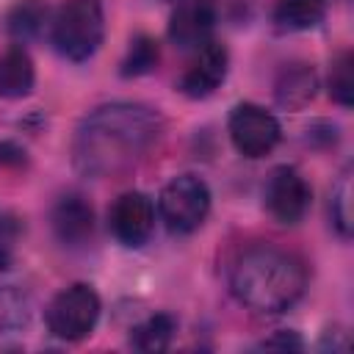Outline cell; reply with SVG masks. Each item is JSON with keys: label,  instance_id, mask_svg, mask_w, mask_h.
Returning <instances> with one entry per match:
<instances>
[{"label": "cell", "instance_id": "obj_1", "mask_svg": "<svg viewBox=\"0 0 354 354\" xmlns=\"http://www.w3.org/2000/svg\"><path fill=\"white\" fill-rule=\"evenodd\" d=\"M163 113L147 102L116 100L88 111L72 138V166L91 180L133 171L163 138Z\"/></svg>", "mask_w": 354, "mask_h": 354}, {"label": "cell", "instance_id": "obj_2", "mask_svg": "<svg viewBox=\"0 0 354 354\" xmlns=\"http://www.w3.org/2000/svg\"><path fill=\"white\" fill-rule=\"evenodd\" d=\"M232 296L257 315L288 313L307 290L301 257L274 243H254L238 254L230 271Z\"/></svg>", "mask_w": 354, "mask_h": 354}, {"label": "cell", "instance_id": "obj_3", "mask_svg": "<svg viewBox=\"0 0 354 354\" xmlns=\"http://www.w3.org/2000/svg\"><path fill=\"white\" fill-rule=\"evenodd\" d=\"M50 39L58 55L72 64L88 61L105 39V11L100 0H64L50 19Z\"/></svg>", "mask_w": 354, "mask_h": 354}, {"label": "cell", "instance_id": "obj_4", "mask_svg": "<svg viewBox=\"0 0 354 354\" xmlns=\"http://www.w3.org/2000/svg\"><path fill=\"white\" fill-rule=\"evenodd\" d=\"M100 315H102L100 293L86 282H75L50 299V304L44 307V326L53 337L64 343H77L97 329Z\"/></svg>", "mask_w": 354, "mask_h": 354}, {"label": "cell", "instance_id": "obj_5", "mask_svg": "<svg viewBox=\"0 0 354 354\" xmlns=\"http://www.w3.org/2000/svg\"><path fill=\"white\" fill-rule=\"evenodd\" d=\"M213 205L210 185L199 174H174L158 194V216L174 235L196 232Z\"/></svg>", "mask_w": 354, "mask_h": 354}, {"label": "cell", "instance_id": "obj_6", "mask_svg": "<svg viewBox=\"0 0 354 354\" xmlns=\"http://www.w3.org/2000/svg\"><path fill=\"white\" fill-rule=\"evenodd\" d=\"M227 133H230L232 147L243 158L257 160V158L268 155L279 144L282 124L263 105H257V102H238V105H232V111L227 116Z\"/></svg>", "mask_w": 354, "mask_h": 354}, {"label": "cell", "instance_id": "obj_7", "mask_svg": "<svg viewBox=\"0 0 354 354\" xmlns=\"http://www.w3.org/2000/svg\"><path fill=\"white\" fill-rule=\"evenodd\" d=\"M263 205L268 216L279 224H299L310 205H313V188L293 166H277L266 177L263 185Z\"/></svg>", "mask_w": 354, "mask_h": 354}, {"label": "cell", "instance_id": "obj_8", "mask_svg": "<svg viewBox=\"0 0 354 354\" xmlns=\"http://www.w3.org/2000/svg\"><path fill=\"white\" fill-rule=\"evenodd\" d=\"M108 230L127 249L144 246L155 230V202L141 191L119 194L108 210Z\"/></svg>", "mask_w": 354, "mask_h": 354}, {"label": "cell", "instance_id": "obj_9", "mask_svg": "<svg viewBox=\"0 0 354 354\" xmlns=\"http://www.w3.org/2000/svg\"><path fill=\"white\" fill-rule=\"evenodd\" d=\"M230 72V53L221 41H207L199 50H194L191 64L177 80V91L188 100H205L216 94V88L227 80Z\"/></svg>", "mask_w": 354, "mask_h": 354}, {"label": "cell", "instance_id": "obj_10", "mask_svg": "<svg viewBox=\"0 0 354 354\" xmlns=\"http://www.w3.org/2000/svg\"><path fill=\"white\" fill-rule=\"evenodd\" d=\"M216 6L210 0H177L169 17V41L180 50H199L213 39Z\"/></svg>", "mask_w": 354, "mask_h": 354}, {"label": "cell", "instance_id": "obj_11", "mask_svg": "<svg viewBox=\"0 0 354 354\" xmlns=\"http://www.w3.org/2000/svg\"><path fill=\"white\" fill-rule=\"evenodd\" d=\"M50 227L61 246H86L94 235V207L83 194H64L50 210Z\"/></svg>", "mask_w": 354, "mask_h": 354}, {"label": "cell", "instance_id": "obj_12", "mask_svg": "<svg viewBox=\"0 0 354 354\" xmlns=\"http://www.w3.org/2000/svg\"><path fill=\"white\" fill-rule=\"evenodd\" d=\"M318 94V72L313 64H285L274 77V100L285 111L307 108Z\"/></svg>", "mask_w": 354, "mask_h": 354}, {"label": "cell", "instance_id": "obj_13", "mask_svg": "<svg viewBox=\"0 0 354 354\" xmlns=\"http://www.w3.org/2000/svg\"><path fill=\"white\" fill-rule=\"evenodd\" d=\"M36 86V66L22 44H8L0 53V100H22Z\"/></svg>", "mask_w": 354, "mask_h": 354}, {"label": "cell", "instance_id": "obj_14", "mask_svg": "<svg viewBox=\"0 0 354 354\" xmlns=\"http://www.w3.org/2000/svg\"><path fill=\"white\" fill-rule=\"evenodd\" d=\"M50 19H53V14H50L47 3H41V0H17L6 11L3 28L14 39V44H28L50 28Z\"/></svg>", "mask_w": 354, "mask_h": 354}, {"label": "cell", "instance_id": "obj_15", "mask_svg": "<svg viewBox=\"0 0 354 354\" xmlns=\"http://www.w3.org/2000/svg\"><path fill=\"white\" fill-rule=\"evenodd\" d=\"M329 0H277L271 11V22L279 33H301L326 17Z\"/></svg>", "mask_w": 354, "mask_h": 354}, {"label": "cell", "instance_id": "obj_16", "mask_svg": "<svg viewBox=\"0 0 354 354\" xmlns=\"http://www.w3.org/2000/svg\"><path fill=\"white\" fill-rule=\"evenodd\" d=\"M30 318H33L30 293L14 282H0V337L28 329Z\"/></svg>", "mask_w": 354, "mask_h": 354}, {"label": "cell", "instance_id": "obj_17", "mask_svg": "<svg viewBox=\"0 0 354 354\" xmlns=\"http://www.w3.org/2000/svg\"><path fill=\"white\" fill-rule=\"evenodd\" d=\"M177 318L171 313H155L130 329V346L136 351H166L174 340Z\"/></svg>", "mask_w": 354, "mask_h": 354}, {"label": "cell", "instance_id": "obj_18", "mask_svg": "<svg viewBox=\"0 0 354 354\" xmlns=\"http://www.w3.org/2000/svg\"><path fill=\"white\" fill-rule=\"evenodd\" d=\"M160 64V47L152 36L147 33H138L130 39L124 55H122V64H119V75L122 77H144L149 72H155Z\"/></svg>", "mask_w": 354, "mask_h": 354}, {"label": "cell", "instance_id": "obj_19", "mask_svg": "<svg viewBox=\"0 0 354 354\" xmlns=\"http://www.w3.org/2000/svg\"><path fill=\"white\" fill-rule=\"evenodd\" d=\"M329 218L343 241L351 238V169L346 166L329 191Z\"/></svg>", "mask_w": 354, "mask_h": 354}, {"label": "cell", "instance_id": "obj_20", "mask_svg": "<svg viewBox=\"0 0 354 354\" xmlns=\"http://www.w3.org/2000/svg\"><path fill=\"white\" fill-rule=\"evenodd\" d=\"M329 97L348 108L354 102V77H351V53L343 50L337 53V58L332 61V69H329Z\"/></svg>", "mask_w": 354, "mask_h": 354}, {"label": "cell", "instance_id": "obj_21", "mask_svg": "<svg viewBox=\"0 0 354 354\" xmlns=\"http://www.w3.org/2000/svg\"><path fill=\"white\" fill-rule=\"evenodd\" d=\"M22 232V221L19 216H14L11 210L0 207V268H8L14 260V249Z\"/></svg>", "mask_w": 354, "mask_h": 354}, {"label": "cell", "instance_id": "obj_22", "mask_svg": "<svg viewBox=\"0 0 354 354\" xmlns=\"http://www.w3.org/2000/svg\"><path fill=\"white\" fill-rule=\"evenodd\" d=\"M260 348H277V351H301L304 340L299 337V332L293 329H277L271 337L260 340Z\"/></svg>", "mask_w": 354, "mask_h": 354}, {"label": "cell", "instance_id": "obj_23", "mask_svg": "<svg viewBox=\"0 0 354 354\" xmlns=\"http://www.w3.org/2000/svg\"><path fill=\"white\" fill-rule=\"evenodd\" d=\"M0 163L3 166H22L25 163V149H19L11 141H3L0 144Z\"/></svg>", "mask_w": 354, "mask_h": 354}, {"label": "cell", "instance_id": "obj_24", "mask_svg": "<svg viewBox=\"0 0 354 354\" xmlns=\"http://www.w3.org/2000/svg\"><path fill=\"white\" fill-rule=\"evenodd\" d=\"M171 3H177V0H171Z\"/></svg>", "mask_w": 354, "mask_h": 354}]
</instances>
